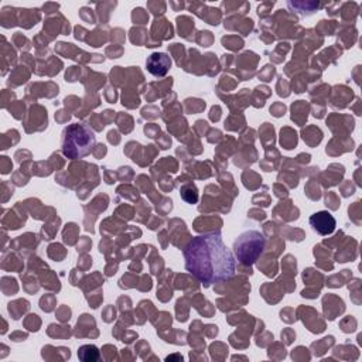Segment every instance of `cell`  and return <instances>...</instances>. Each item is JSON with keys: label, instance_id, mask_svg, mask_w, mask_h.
<instances>
[{"label": "cell", "instance_id": "obj_1", "mask_svg": "<svg viewBox=\"0 0 362 362\" xmlns=\"http://www.w3.org/2000/svg\"><path fill=\"white\" fill-rule=\"evenodd\" d=\"M185 269L205 286L230 279L236 260L219 232L195 236L184 249Z\"/></svg>", "mask_w": 362, "mask_h": 362}, {"label": "cell", "instance_id": "obj_2", "mask_svg": "<svg viewBox=\"0 0 362 362\" xmlns=\"http://www.w3.org/2000/svg\"><path fill=\"white\" fill-rule=\"evenodd\" d=\"M96 143L93 130L83 123H72L62 133V153L68 158H82Z\"/></svg>", "mask_w": 362, "mask_h": 362}, {"label": "cell", "instance_id": "obj_3", "mask_svg": "<svg viewBox=\"0 0 362 362\" xmlns=\"http://www.w3.org/2000/svg\"><path fill=\"white\" fill-rule=\"evenodd\" d=\"M264 236L257 230H246L233 242V253L239 263L245 266L253 264L264 249Z\"/></svg>", "mask_w": 362, "mask_h": 362}, {"label": "cell", "instance_id": "obj_4", "mask_svg": "<svg viewBox=\"0 0 362 362\" xmlns=\"http://www.w3.org/2000/svg\"><path fill=\"white\" fill-rule=\"evenodd\" d=\"M310 225L317 233H320L322 236H327V235H331L335 230L337 221L331 215V212L318 211V212H315L310 216Z\"/></svg>", "mask_w": 362, "mask_h": 362}, {"label": "cell", "instance_id": "obj_5", "mask_svg": "<svg viewBox=\"0 0 362 362\" xmlns=\"http://www.w3.org/2000/svg\"><path fill=\"white\" fill-rule=\"evenodd\" d=\"M171 66V59L164 52H153L146 59L147 71L154 76H164Z\"/></svg>", "mask_w": 362, "mask_h": 362}, {"label": "cell", "instance_id": "obj_6", "mask_svg": "<svg viewBox=\"0 0 362 362\" xmlns=\"http://www.w3.org/2000/svg\"><path fill=\"white\" fill-rule=\"evenodd\" d=\"M78 358L83 362H93L99 359V349L95 345H83L78 349Z\"/></svg>", "mask_w": 362, "mask_h": 362}]
</instances>
